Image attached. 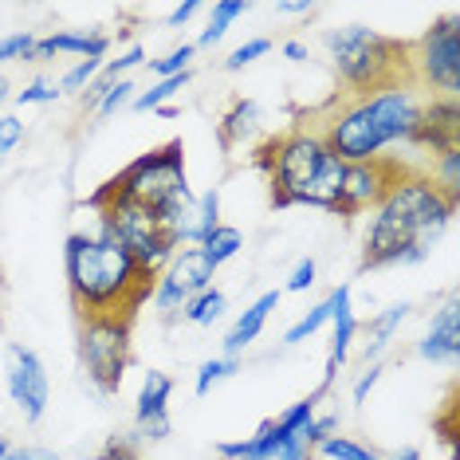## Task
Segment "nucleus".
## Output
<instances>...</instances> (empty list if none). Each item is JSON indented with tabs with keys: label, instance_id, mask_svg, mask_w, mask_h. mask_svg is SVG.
<instances>
[{
	"label": "nucleus",
	"instance_id": "79ce46f5",
	"mask_svg": "<svg viewBox=\"0 0 460 460\" xmlns=\"http://www.w3.org/2000/svg\"><path fill=\"white\" fill-rule=\"evenodd\" d=\"M13 460H64V456L48 453V448H13Z\"/></svg>",
	"mask_w": 460,
	"mask_h": 460
},
{
	"label": "nucleus",
	"instance_id": "c85d7f7f",
	"mask_svg": "<svg viewBox=\"0 0 460 460\" xmlns=\"http://www.w3.org/2000/svg\"><path fill=\"white\" fill-rule=\"evenodd\" d=\"M327 319H331V303L323 299V303H315V307H311L303 319L291 323L288 334H284V342H288V347H299V342H307L311 334H319L323 327H327Z\"/></svg>",
	"mask_w": 460,
	"mask_h": 460
},
{
	"label": "nucleus",
	"instance_id": "5701e85b",
	"mask_svg": "<svg viewBox=\"0 0 460 460\" xmlns=\"http://www.w3.org/2000/svg\"><path fill=\"white\" fill-rule=\"evenodd\" d=\"M248 0H217L213 4V13H208V24L201 28V40H197V48H213V44H221V40L228 36V28L236 24L240 16L248 13Z\"/></svg>",
	"mask_w": 460,
	"mask_h": 460
},
{
	"label": "nucleus",
	"instance_id": "39448f33",
	"mask_svg": "<svg viewBox=\"0 0 460 460\" xmlns=\"http://www.w3.org/2000/svg\"><path fill=\"white\" fill-rule=\"evenodd\" d=\"M102 193L122 197L130 205L150 208L162 221V228L173 236L177 248H197V193L190 190V173H185V146L181 138L158 146V150L134 158L127 170H119L102 185Z\"/></svg>",
	"mask_w": 460,
	"mask_h": 460
},
{
	"label": "nucleus",
	"instance_id": "dca6fc26",
	"mask_svg": "<svg viewBox=\"0 0 460 460\" xmlns=\"http://www.w3.org/2000/svg\"><path fill=\"white\" fill-rule=\"evenodd\" d=\"M410 146L425 150L429 162L445 150H456L460 146V107H456V99H425L421 122H417Z\"/></svg>",
	"mask_w": 460,
	"mask_h": 460
},
{
	"label": "nucleus",
	"instance_id": "f03ea898",
	"mask_svg": "<svg viewBox=\"0 0 460 460\" xmlns=\"http://www.w3.org/2000/svg\"><path fill=\"white\" fill-rule=\"evenodd\" d=\"M64 276H67L71 307H75L79 319L111 315L127 323L138 319V311L154 296V279H158L102 228L67 236Z\"/></svg>",
	"mask_w": 460,
	"mask_h": 460
},
{
	"label": "nucleus",
	"instance_id": "f8f14e48",
	"mask_svg": "<svg viewBox=\"0 0 460 460\" xmlns=\"http://www.w3.org/2000/svg\"><path fill=\"white\" fill-rule=\"evenodd\" d=\"M217 456H221V460H315V453L303 445V437L279 429L276 417L260 425L252 437L221 441V445H217Z\"/></svg>",
	"mask_w": 460,
	"mask_h": 460
},
{
	"label": "nucleus",
	"instance_id": "f704fd0d",
	"mask_svg": "<svg viewBox=\"0 0 460 460\" xmlns=\"http://www.w3.org/2000/svg\"><path fill=\"white\" fill-rule=\"evenodd\" d=\"M56 99H59V87L48 79H36V83H28L24 91H16L20 107H40V102H56Z\"/></svg>",
	"mask_w": 460,
	"mask_h": 460
},
{
	"label": "nucleus",
	"instance_id": "6ab92c4d",
	"mask_svg": "<svg viewBox=\"0 0 460 460\" xmlns=\"http://www.w3.org/2000/svg\"><path fill=\"white\" fill-rule=\"evenodd\" d=\"M279 307V291H264L260 299H252L244 311H240V319L228 327V334H225V358H236V354H244L252 342L264 334V327H268V319H271V311Z\"/></svg>",
	"mask_w": 460,
	"mask_h": 460
},
{
	"label": "nucleus",
	"instance_id": "20e7f679",
	"mask_svg": "<svg viewBox=\"0 0 460 460\" xmlns=\"http://www.w3.org/2000/svg\"><path fill=\"white\" fill-rule=\"evenodd\" d=\"M260 170L268 177L271 205L276 208H323L339 217L342 208V181L347 165L331 154L315 127H291L268 138L256 154Z\"/></svg>",
	"mask_w": 460,
	"mask_h": 460
},
{
	"label": "nucleus",
	"instance_id": "393cba45",
	"mask_svg": "<svg viewBox=\"0 0 460 460\" xmlns=\"http://www.w3.org/2000/svg\"><path fill=\"white\" fill-rule=\"evenodd\" d=\"M190 79H193V71H181V75H170V79H154L150 87L134 95L130 107L138 111V114H150V111H158V107H170V99L181 87H190Z\"/></svg>",
	"mask_w": 460,
	"mask_h": 460
},
{
	"label": "nucleus",
	"instance_id": "c756f323",
	"mask_svg": "<svg viewBox=\"0 0 460 460\" xmlns=\"http://www.w3.org/2000/svg\"><path fill=\"white\" fill-rule=\"evenodd\" d=\"M142 445L146 441L138 433H114L95 456H79V460H142Z\"/></svg>",
	"mask_w": 460,
	"mask_h": 460
},
{
	"label": "nucleus",
	"instance_id": "7ed1b4c3",
	"mask_svg": "<svg viewBox=\"0 0 460 460\" xmlns=\"http://www.w3.org/2000/svg\"><path fill=\"white\" fill-rule=\"evenodd\" d=\"M425 95L417 87H390L374 95H342L323 111L315 130L342 165H366L385 158L390 146H410L421 122Z\"/></svg>",
	"mask_w": 460,
	"mask_h": 460
},
{
	"label": "nucleus",
	"instance_id": "6e6552de",
	"mask_svg": "<svg viewBox=\"0 0 460 460\" xmlns=\"http://www.w3.org/2000/svg\"><path fill=\"white\" fill-rule=\"evenodd\" d=\"M130 331L134 323L127 319H111V315L79 319V362L87 382L99 394H119L122 382H127V370L134 358Z\"/></svg>",
	"mask_w": 460,
	"mask_h": 460
},
{
	"label": "nucleus",
	"instance_id": "4c0bfd02",
	"mask_svg": "<svg viewBox=\"0 0 460 460\" xmlns=\"http://www.w3.org/2000/svg\"><path fill=\"white\" fill-rule=\"evenodd\" d=\"M382 374H385L382 362H370V366H366V374H358V382H354V390H350L354 405H366V397H370V390L382 382Z\"/></svg>",
	"mask_w": 460,
	"mask_h": 460
},
{
	"label": "nucleus",
	"instance_id": "b1692460",
	"mask_svg": "<svg viewBox=\"0 0 460 460\" xmlns=\"http://www.w3.org/2000/svg\"><path fill=\"white\" fill-rule=\"evenodd\" d=\"M225 311H228V296H225V291L221 288H205L201 296H193L190 303H185L181 319L190 323V327H213Z\"/></svg>",
	"mask_w": 460,
	"mask_h": 460
},
{
	"label": "nucleus",
	"instance_id": "f257e3e1",
	"mask_svg": "<svg viewBox=\"0 0 460 460\" xmlns=\"http://www.w3.org/2000/svg\"><path fill=\"white\" fill-rule=\"evenodd\" d=\"M456 217V201L445 197L425 173L405 170L390 193L370 208V225L362 236V271L413 268L437 252L441 236Z\"/></svg>",
	"mask_w": 460,
	"mask_h": 460
},
{
	"label": "nucleus",
	"instance_id": "9d476101",
	"mask_svg": "<svg viewBox=\"0 0 460 460\" xmlns=\"http://www.w3.org/2000/svg\"><path fill=\"white\" fill-rule=\"evenodd\" d=\"M213 276L217 271L205 264L197 248H177L173 260L158 271V279H154L150 303L162 311V315H181L185 303L193 296H201L205 288H213Z\"/></svg>",
	"mask_w": 460,
	"mask_h": 460
},
{
	"label": "nucleus",
	"instance_id": "ddd939ff",
	"mask_svg": "<svg viewBox=\"0 0 460 460\" xmlns=\"http://www.w3.org/2000/svg\"><path fill=\"white\" fill-rule=\"evenodd\" d=\"M405 170H410V165H402L397 158H378V162H366V165H347L339 217H358V213H366V208H374L385 193H390V185Z\"/></svg>",
	"mask_w": 460,
	"mask_h": 460
},
{
	"label": "nucleus",
	"instance_id": "9b49d317",
	"mask_svg": "<svg viewBox=\"0 0 460 460\" xmlns=\"http://www.w3.org/2000/svg\"><path fill=\"white\" fill-rule=\"evenodd\" d=\"M4 385H8V397H13V405L24 413L28 425L44 421L48 402H51V385H48V370H44V362H40L36 350L20 347V342L8 347Z\"/></svg>",
	"mask_w": 460,
	"mask_h": 460
},
{
	"label": "nucleus",
	"instance_id": "a878e982",
	"mask_svg": "<svg viewBox=\"0 0 460 460\" xmlns=\"http://www.w3.org/2000/svg\"><path fill=\"white\" fill-rule=\"evenodd\" d=\"M429 181L437 185L445 197H453V201H460V146L456 150H445L437 154L433 162H429Z\"/></svg>",
	"mask_w": 460,
	"mask_h": 460
},
{
	"label": "nucleus",
	"instance_id": "bb28decb",
	"mask_svg": "<svg viewBox=\"0 0 460 460\" xmlns=\"http://www.w3.org/2000/svg\"><path fill=\"white\" fill-rule=\"evenodd\" d=\"M240 370V358H208V362H201V370H197V382H193V394L197 397H205V394H213V385H221V382H228L233 374Z\"/></svg>",
	"mask_w": 460,
	"mask_h": 460
},
{
	"label": "nucleus",
	"instance_id": "4be33fe9",
	"mask_svg": "<svg viewBox=\"0 0 460 460\" xmlns=\"http://www.w3.org/2000/svg\"><path fill=\"white\" fill-rule=\"evenodd\" d=\"M240 248H244V236H240V228L233 225H217L213 233H208L201 244H197V252H201V260L208 268H225L233 256H240Z\"/></svg>",
	"mask_w": 460,
	"mask_h": 460
},
{
	"label": "nucleus",
	"instance_id": "2eb2a0df",
	"mask_svg": "<svg viewBox=\"0 0 460 460\" xmlns=\"http://www.w3.org/2000/svg\"><path fill=\"white\" fill-rule=\"evenodd\" d=\"M170 397H173V378L162 370H150L138 385L134 397V425H138L142 441H165L173 433L170 421Z\"/></svg>",
	"mask_w": 460,
	"mask_h": 460
},
{
	"label": "nucleus",
	"instance_id": "f3484780",
	"mask_svg": "<svg viewBox=\"0 0 460 460\" xmlns=\"http://www.w3.org/2000/svg\"><path fill=\"white\" fill-rule=\"evenodd\" d=\"M107 51H111L107 32H51V36H40L20 64H44V59H56V56L107 59Z\"/></svg>",
	"mask_w": 460,
	"mask_h": 460
},
{
	"label": "nucleus",
	"instance_id": "412c9836",
	"mask_svg": "<svg viewBox=\"0 0 460 460\" xmlns=\"http://www.w3.org/2000/svg\"><path fill=\"white\" fill-rule=\"evenodd\" d=\"M410 303H394V307H385L382 315H374L370 323H366V342H362V354H366V362H382V354L385 347L394 342V334L397 327H402L405 319H410Z\"/></svg>",
	"mask_w": 460,
	"mask_h": 460
},
{
	"label": "nucleus",
	"instance_id": "0eeeda50",
	"mask_svg": "<svg viewBox=\"0 0 460 460\" xmlns=\"http://www.w3.org/2000/svg\"><path fill=\"white\" fill-rule=\"evenodd\" d=\"M87 205L95 208V221H99L95 228H102L111 240H119L150 276H158V271L173 260V252H177L173 236L165 233L162 221L150 213V208L130 205V201H122V197H111L102 190L91 193Z\"/></svg>",
	"mask_w": 460,
	"mask_h": 460
},
{
	"label": "nucleus",
	"instance_id": "c9c22d12",
	"mask_svg": "<svg viewBox=\"0 0 460 460\" xmlns=\"http://www.w3.org/2000/svg\"><path fill=\"white\" fill-rule=\"evenodd\" d=\"M315 276H319V264L311 256H303L296 268H291V276H288V284L284 291H291V296H299V291H307V288H315Z\"/></svg>",
	"mask_w": 460,
	"mask_h": 460
},
{
	"label": "nucleus",
	"instance_id": "423d86ee",
	"mask_svg": "<svg viewBox=\"0 0 460 460\" xmlns=\"http://www.w3.org/2000/svg\"><path fill=\"white\" fill-rule=\"evenodd\" d=\"M327 56L334 64L342 95H374L390 87H413L410 44L394 36H382L366 24L331 28L323 36Z\"/></svg>",
	"mask_w": 460,
	"mask_h": 460
},
{
	"label": "nucleus",
	"instance_id": "37998d69",
	"mask_svg": "<svg viewBox=\"0 0 460 460\" xmlns=\"http://www.w3.org/2000/svg\"><path fill=\"white\" fill-rule=\"evenodd\" d=\"M279 16H311L315 13V4H276Z\"/></svg>",
	"mask_w": 460,
	"mask_h": 460
},
{
	"label": "nucleus",
	"instance_id": "a19ab883",
	"mask_svg": "<svg viewBox=\"0 0 460 460\" xmlns=\"http://www.w3.org/2000/svg\"><path fill=\"white\" fill-rule=\"evenodd\" d=\"M279 51H284V59H291V64H307V59H311V51H307V44H303V40H288V44L279 48Z\"/></svg>",
	"mask_w": 460,
	"mask_h": 460
},
{
	"label": "nucleus",
	"instance_id": "7c9ffc66",
	"mask_svg": "<svg viewBox=\"0 0 460 460\" xmlns=\"http://www.w3.org/2000/svg\"><path fill=\"white\" fill-rule=\"evenodd\" d=\"M193 56H197V44H181V48L165 51L162 59H146V67H150L154 79H170V75H181V71H190Z\"/></svg>",
	"mask_w": 460,
	"mask_h": 460
},
{
	"label": "nucleus",
	"instance_id": "4468645a",
	"mask_svg": "<svg viewBox=\"0 0 460 460\" xmlns=\"http://www.w3.org/2000/svg\"><path fill=\"white\" fill-rule=\"evenodd\" d=\"M331 303V350H327V370H323V382H319V397H327L331 394V385L334 378H339V370L347 366L350 358V347H354V339H358V315H354V299H350V284H339L327 296Z\"/></svg>",
	"mask_w": 460,
	"mask_h": 460
},
{
	"label": "nucleus",
	"instance_id": "58836bf2",
	"mask_svg": "<svg viewBox=\"0 0 460 460\" xmlns=\"http://www.w3.org/2000/svg\"><path fill=\"white\" fill-rule=\"evenodd\" d=\"M20 142H24V122L16 114H0V154L16 150Z\"/></svg>",
	"mask_w": 460,
	"mask_h": 460
},
{
	"label": "nucleus",
	"instance_id": "1a4fd4ad",
	"mask_svg": "<svg viewBox=\"0 0 460 460\" xmlns=\"http://www.w3.org/2000/svg\"><path fill=\"white\" fill-rule=\"evenodd\" d=\"M410 67L413 87L433 91V99H456L460 95V28L456 13H445L441 20L421 32L417 44H410Z\"/></svg>",
	"mask_w": 460,
	"mask_h": 460
},
{
	"label": "nucleus",
	"instance_id": "aec40b11",
	"mask_svg": "<svg viewBox=\"0 0 460 460\" xmlns=\"http://www.w3.org/2000/svg\"><path fill=\"white\" fill-rule=\"evenodd\" d=\"M260 122H264V107H260L256 99H233V107H228L221 114V122H217V138H221L225 150H236V146L256 138Z\"/></svg>",
	"mask_w": 460,
	"mask_h": 460
},
{
	"label": "nucleus",
	"instance_id": "e433bc0d",
	"mask_svg": "<svg viewBox=\"0 0 460 460\" xmlns=\"http://www.w3.org/2000/svg\"><path fill=\"white\" fill-rule=\"evenodd\" d=\"M36 36L32 32H16V36H4L0 40V64H8V59H24L28 51H32Z\"/></svg>",
	"mask_w": 460,
	"mask_h": 460
},
{
	"label": "nucleus",
	"instance_id": "49530a36",
	"mask_svg": "<svg viewBox=\"0 0 460 460\" xmlns=\"http://www.w3.org/2000/svg\"><path fill=\"white\" fill-rule=\"evenodd\" d=\"M4 99H8V79L0 75V102H4Z\"/></svg>",
	"mask_w": 460,
	"mask_h": 460
},
{
	"label": "nucleus",
	"instance_id": "ea45409f",
	"mask_svg": "<svg viewBox=\"0 0 460 460\" xmlns=\"http://www.w3.org/2000/svg\"><path fill=\"white\" fill-rule=\"evenodd\" d=\"M201 13V4L197 0H185V4H177L170 16H165V28H181V24H190V20Z\"/></svg>",
	"mask_w": 460,
	"mask_h": 460
},
{
	"label": "nucleus",
	"instance_id": "c03bdc74",
	"mask_svg": "<svg viewBox=\"0 0 460 460\" xmlns=\"http://www.w3.org/2000/svg\"><path fill=\"white\" fill-rule=\"evenodd\" d=\"M390 460H421V448H413V445H405L402 453H394Z\"/></svg>",
	"mask_w": 460,
	"mask_h": 460
},
{
	"label": "nucleus",
	"instance_id": "a211bd4d",
	"mask_svg": "<svg viewBox=\"0 0 460 460\" xmlns=\"http://www.w3.org/2000/svg\"><path fill=\"white\" fill-rule=\"evenodd\" d=\"M417 354L433 366H456L460 358V315H456V296L445 299V307L433 315L425 339L417 342Z\"/></svg>",
	"mask_w": 460,
	"mask_h": 460
},
{
	"label": "nucleus",
	"instance_id": "473e14b6",
	"mask_svg": "<svg viewBox=\"0 0 460 460\" xmlns=\"http://www.w3.org/2000/svg\"><path fill=\"white\" fill-rule=\"evenodd\" d=\"M134 95H138V87H134V79H119V83H111V87H107V95L99 99L95 114H99V119H111V114L127 111L130 102H134Z\"/></svg>",
	"mask_w": 460,
	"mask_h": 460
},
{
	"label": "nucleus",
	"instance_id": "cd10ccee",
	"mask_svg": "<svg viewBox=\"0 0 460 460\" xmlns=\"http://www.w3.org/2000/svg\"><path fill=\"white\" fill-rule=\"evenodd\" d=\"M102 64H107V59H75V67H67L64 75H59V83H56L59 95H83V91L95 83Z\"/></svg>",
	"mask_w": 460,
	"mask_h": 460
},
{
	"label": "nucleus",
	"instance_id": "72a5a7b5",
	"mask_svg": "<svg viewBox=\"0 0 460 460\" xmlns=\"http://www.w3.org/2000/svg\"><path fill=\"white\" fill-rule=\"evenodd\" d=\"M271 51V40L268 36H256V40H244L240 48L228 51V59H225V71H244L248 64H256L260 56H268Z\"/></svg>",
	"mask_w": 460,
	"mask_h": 460
},
{
	"label": "nucleus",
	"instance_id": "a18cd8bd",
	"mask_svg": "<svg viewBox=\"0 0 460 460\" xmlns=\"http://www.w3.org/2000/svg\"><path fill=\"white\" fill-rule=\"evenodd\" d=\"M8 453H13V441H8V437L0 433V456H8Z\"/></svg>",
	"mask_w": 460,
	"mask_h": 460
},
{
	"label": "nucleus",
	"instance_id": "2f4dec72",
	"mask_svg": "<svg viewBox=\"0 0 460 460\" xmlns=\"http://www.w3.org/2000/svg\"><path fill=\"white\" fill-rule=\"evenodd\" d=\"M319 456H327V460H382L374 448H366V445H358V441H350V437H342V433H334V437H327L319 448H315Z\"/></svg>",
	"mask_w": 460,
	"mask_h": 460
}]
</instances>
